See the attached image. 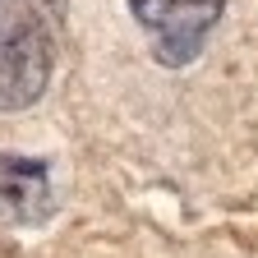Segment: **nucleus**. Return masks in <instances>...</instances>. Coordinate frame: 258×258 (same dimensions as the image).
<instances>
[{
  "mask_svg": "<svg viewBox=\"0 0 258 258\" xmlns=\"http://www.w3.org/2000/svg\"><path fill=\"white\" fill-rule=\"evenodd\" d=\"M55 42L32 5L0 0V111H23L42 97L51 79Z\"/></svg>",
  "mask_w": 258,
  "mask_h": 258,
  "instance_id": "f257e3e1",
  "label": "nucleus"
},
{
  "mask_svg": "<svg viewBox=\"0 0 258 258\" xmlns=\"http://www.w3.org/2000/svg\"><path fill=\"white\" fill-rule=\"evenodd\" d=\"M134 19L152 32V51L161 64H189L212 37L226 0H129Z\"/></svg>",
  "mask_w": 258,
  "mask_h": 258,
  "instance_id": "f03ea898",
  "label": "nucleus"
},
{
  "mask_svg": "<svg viewBox=\"0 0 258 258\" xmlns=\"http://www.w3.org/2000/svg\"><path fill=\"white\" fill-rule=\"evenodd\" d=\"M46 212H51L46 166L32 157H0V217L42 221Z\"/></svg>",
  "mask_w": 258,
  "mask_h": 258,
  "instance_id": "7ed1b4c3",
  "label": "nucleus"
}]
</instances>
